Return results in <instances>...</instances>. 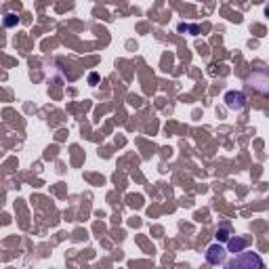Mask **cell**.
I'll use <instances>...</instances> for the list:
<instances>
[{"label":"cell","mask_w":269,"mask_h":269,"mask_svg":"<svg viewBox=\"0 0 269 269\" xmlns=\"http://www.w3.org/2000/svg\"><path fill=\"white\" fill-rule=\"evenodd\" d=\"M227 269H263L265 263L257 252H238L232 261H227Z\"/></svg>","instance_id":"1"},{"label":"cell","mask_w":269,"mask_h":269,"mask_svg":"<svg viewBox=\"0 0 269 269\" xmlns=\"http://www.w3.org/2000/svg\"><path fill=\"white\" fill-rule=\"evenodd\" d=\"M223 101H225L227 109H232V112H242V109H246V105H248V99L242 91H227Z\"/></svg>","instance_id":"2"},{"label":"cell","mask_w":269,"mask_h":269,"mask_svg":"<svg viewBox=\"0 0 269 269\" xmlns=\"http://www.w3.org/2000/svg\"><path fill=\"white\" fill-rule=\"evenodd\" d=\"M248 84L255 89L257 93L261 95H267L269 91V78H267V69H257V72H252V76L248 78Z\"/></svg>","instance_id":"3"},{"label":"cell","mask_w":269,"mask_h":269,"mask_svg":"<svg viewBox=\"0 0 269 269\" xmlns=\"http://www.w3.org/2000/svg\"><path fill=\"white\" fill-rule=\"evenodd\" d=\"M206 261L210 265H221V263H225V248L221 246V244H212V246H208L206 250Z\"/></svg>","instance_id":"4"},{"label":"cell","mask_w":269,"mask_h":269,"mask_svg":"<svg viewBox=\"0 0 269 269\" xmlns=\"http://www.w3.org/2000/svg\"><path fill=\"white\" fill-rule=\"evenodd\" d=\"M246 246H248L246 238H240V235H229V240H227V250L232 252V255H238V252H242Z\"/></svg>","instance_id":"5"},{"label":"cell","mask_w":269,"mask_h":269,"mask_svg":"<svg viewBox=\"0 0 269 269\" xmlns=\"http://www.w3.org/2000/svg\"><path fill=\"white\" fill-rule=\"evenodd\" d=\"M229 235H232V229H229V225L219 227L217 232H215V238H217V242H227V240H229Z\"/></svg>","instance_id":"6"},{"label":"cell","mask_w":269,"mask_h":269,"mask_svg":"<svg viewBox=\"0 0 269 269\" xmlns=\"http://www.w3.org/2000/svg\"><path fill=\"white\" fill-rule=\"evenodd\" d=\"M17 23H19V17H17L15 13H6V15H4V26H6V28H15Z\"/></svg>","instance_id":"7"}]
</instances>
